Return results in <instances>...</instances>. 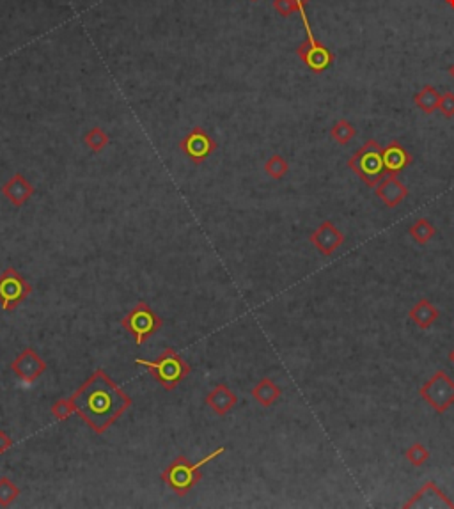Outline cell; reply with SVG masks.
<instances>
[{"mask_svg": "<svg viewBox=\"0 0 454 509\" xmlns=\"http://www.w3.org/2000/svg\"><path fill=\"white\" fill-rule=\"evenodd\" d=\"M70 398L75 405V414L98 435L105 433L133 403L130 394L103 369H96Z\"/></svg>", "mask_w": 454, "mask_h": 509, "instance_id": "obj_1", "label": "cell"}, {"mask_svg": "<svg viewBox=\"0 0 454 509\" xmlns=\"http://www.w3.org/2000/svg\"><path fill=\"white\" fill-rule=\"evenodd\" d=\"M225 451V447H217L213 453H209L206 458L199 460L197 463H192L186 456H178V458H174L169 465L163 469L162 472V481L172 490L174 494L178 495V497H185L188 494L190 490L195 488L199 483L202 481V467L208 465L209 462H213L217 456H220L222 453Z\"/></svg>", "mask_w": 454, "mask_h": 509, "instance_id": "obj_2", "label": "cell"}, {"mask_svg": "<svg viewBox=\"0 0 454 509\" xmlns=\"http://www.w3.org/2000/svg\"><path fill=\"white\" fill-rule=\"evenodd\" d=\"M135 364L146 367L147 373L153 376L154 382L159 383L163 391H174L192 371V367L172 348L163 350L156 360L135 359Z\"/></svg>", "mask_w": 454, "mask_h": 509, "instance_id": "obj_3", "label": "cell"}, {"mask_svg": "<svg viewBox=\"0 0 454 509\" xmlns=\"http://www.w3.org/2000/svg\"><path fill=\"white\" fill-rule=\"evenodd\" d=\"M383 147L376 143L375 138H369L352 156L348 158V167L353 174H357L360 181L369 188H375L383 178H385V165L382 156Z\"/></svg>", "mask_w": 454, "mask_h": 509, "instance_id": "obj_4", "label": "cell"}, {"mask_svg": "<svg viewBox=\"0 0 454 509\" xmlns=\"http://www.w3.org/2000/svg\"><path fill=\"white\" fill-rule=\"evenodd\" d=\"M121 327L133 336L137 346H143L163 327V320L146 302H138L127 316L121 318Z\"/></svg>", "mask_w": 454, "mask_h": 509, "instance_id": "obj_5", "label": "cell"}, {"mask_svg": "<svg viewBox=\"0 0 454 509\" xmlns=\"http://www.w3.org/2000/svg\"><path fill=\"white\" fill-rule=\"evenodd\" d=\"M298 15L302 16V22H304L307 38H305V41L300 45V47L296 48V56H298V59H300L302 63L314 73V75H321L323 72H327L332 64L336 63V56H334V51H332L330 48H327L321 41H318L316 38H314L305 11L298 13Z\"/></svg>", "mask_w": 454, "mask_h": 509, "instance_id": "obj_6", "label": "cell"}, {"mask_svg": "<svg viewBox=\"0 0 454 509\" xmlns=\"http://www.w3.org/2000/svg\"><path fill=\"white\" fill-rule=\"evenodd\" d=\"M419 396L428 403L437 414H446L454 405V380L446 371L433 373L423 387L419 389Z\"/></svg>", "mask_w": 454, "mask_h": 509, "instance_id": "obj_7", "label": "cell"}, {"mask_svg": "<svg viewBox=\"0 0 454 509\" xmlns=\"http://www.w3.org/2000/svg\"><path fill=\"white\" fill-rule=\"evenodd\" d=\"M31 293L32 286L15 266H8L0 273V307L6 312L16 311L22 302L27 300Z\"/></svg>", "mask_w": 454, "mask_h": 509, "instance_id": "obj_8", "label": "cell"}, {"mask_svg": "<svg viewBox=\"0 0 454 509\" xmlns=\"http://www.w3.org/2000/svg\"><path fill=\"white\" fill-rule=\"evenodd\" d=\"M217 147L218 144L215 143V138L201 127H194L179 140V150L195 165L204 162L209 154L217 151Z\"/></svg>", "mask_w": 454, "mask_h": 509, "instance_id": "obj_9", "label": "cell"}, {"mask_svg": "<svg viewBox=\"0 0 454 509\" xmlns=\"http://www.w3.org/2000/svg\"><path fill=\"white\" fill-rule=\"evenodd\" d=\"M48 366L40 353L34 348H25L22 350L16 359L11 362V371L15 373L16 378L25 383H34L38 378L47 373Z\"/></svg>", "mask_w": 454, "mask_h": 509, "instance_id": "obj_10", "label": "cell"}, {"mask_svg": "<svg viewBox=\"0 0 454 509\" xmlns=\"http://www.w3.org/2000/svg\"><path fill=\"white\" fill-rule=\"evenodd\" d=\"M405 509H454V501H451L435 481H428L421 486L417 494L412 495L403 504Z\"/></svg>", "mask_w": 454, "mask_h": 509, "instance_id": "obj_11", "label": "cell"}, {"mask_svg": "<svg viewBox=\"0 0 454 509\" xmlns=\"http://www.w3.org/2000/svg\"><path fill=\"white\" fill-rule=\"evenodd\" d=\"M309 240H311V243L316 247V250L321 254V256L328 257L344 243V234L337 229L334 222L325 220L321 222L320 227H316V231L311 234Z\"/></svg>", "mask_w": 454, "mask_h": 509, "instance_id": "obj_12", "label": "cell"}, {"mask_svg": "<svg viewBox=\"0 0 454 509\" xmlns=\"http://www.w3.org/2000/svg\"><path fill=\"white\" fill-rule=\"evenodd\" d=\"M376 197L387 206V208H398L399 204H403L408 199V188L407 185L399 181L398 176H389L383 178L378 185L375 186Z\"/></svg>", "mask_w": 454, "mask_h": 509, "instance_id": "obj_13", "label": "cell"}, {"mask_svg": "<svg viewBox=\"0 0 454 509\" xmlns=\"http://www.w3.org/2000/svg\"><path fill=\"white\" fill-rule=\"evenodd\" d=\"M34 192H36L34 186L31 185V181L22 172H15L11 179H8L2 185V195L16 208H22V206L27 204L29 199L34 195Z\"/></svg>", "mask_w": 454, "mask_h": 509, "instance_id": "obj_14", "label": "cell"}, {"mask_svg": "<svg viewBox=\"0 0 454 509\" xmlns=\"http://www.w3.org/2000/svg\"><path fill=\"white\" fill-rule=\"evenodd\" d=\"M382 156L383 165H385V170H387L389 176H398V174L403 172L414 162V158L408 153L407 147L401 143H398V140H391L387 146L383 147Z\"/></svg>", "mask_w": 454, "mask_h": 509, "instance_id": "obj_15", "label": "cell"}, {"mask_svg": "<svg viewBox=\"0 0 454 509\" xmlns=\"http://www.w3.org/2000/svg\"><path fill=\"white\" fill-rule=\"evenodd\" d=\"M204 403L217 415H227L238 405V396L225 383H218L208 392Z\"/></svg>", "mask_w": 454, "mask_h": 509, "instance_id": "obj_16", "label": "cell"}, {"mask_svg": "<svg viewBox=\"0 0 454 509\" xmlns=\"http://www.w3.org/2000/svg\"><path fill=\"white\" fill-rule=\"evenodd\" d=\"M250 396L263 408L273 407L282 396V389L272 378H261L250 391Z\"/></svg>", "mask_w": 454, "mask_h": 509, "instance_id": "obj_17", "label": "cell"}, {"mask_svg": "<svg viewBox=\"0 0 454 509\" xmlns=\"http://www.w3.org/2000/svg\"><path fill=\"white\" fill-rule=\"evenodd\" d=\"M439 309L435 307L433 302L428 300V298H421L414 307L408 311V318L417 325L421 330H426V328L433 327V323L439 320Z\"/></svg>", "mask_w": 454, "mask_h": 509, "instance_id": "obj_18", "label": "cell"}, {"mask_svg": "<svg viewBox=\"0 0 454 509\" xmlns=\"http://www.w3.org/2000/svg\"><path fill=\"white\" fill-rule=\"evenodd\" d=\"M415 107L419 111H423L424 114H433L435 111H439L440 103V92L435 89L433 86H424L417 95L414 96Z\"/></svg>", "mask_w": 454, "mask_h": 509, "instance_id": "obj_19", "label": "cell"}, {"mask_svg": "<svg viewBox=\"0 0 454 509\" xmlns=\"http://www.w3.org/2000/svg\"><path fill=\"white\" fill-rule=\"evenodd\" d=\"M408 234H410L412 240H414L415 243L426 245L435 238V234H437V227H435V225L431 224L428 218H417V220L410 225Z\"/></svg>", "mask_w": 454, "mask_h": 509, "instance_id": "obj_20", "label": "cell"}, {"mask_svg": "<svg viewBox=\"0 0 454 509\" xmlns=\"http://www.w3.org/2000/svg\"><path fill=\"white\" fill-rule=\"evenodd\" d=\"M357 128L348 119H339V121L330 128V138L339 146H346L355 138Z\"/></svg>", "mask_w": 454, "mask_h": 509, "instance_id": "obj_21", "label": "cell"}, {"mask_svg": "<svg viewBox=\"0 0 454 509\" xmlns=\"http://www.w3.org/2000/svg\"><path fill=\"white\" fill-rule=\"evenodd\" d=\"M289 170V163L288 160H286L282 154H272V156L268 158L265 162V172L268 174L270 178L275 179V181H279V179H282L288 174Z\"/></svg>", "mask_w": 454, "mask_h": 509, "instance_id": "obj_22", "label": "cell"}, {"mask_svg": "<svg viewBox=\"0 0 454 509\" xmlns=\"http://www.w3.org/2000/svg\"><path fill=\"white\" fill-rule=\"evenodd\" d=\"M22 490L16 483H13L8 476L0 478V508H8L16 499L20 497Z\"/></svg>", "mask_w": 454, "mask_h": 509, "instance_id": "obj_23", "label": "cell"}, {"mask_svg": "<svg viewBox=\"0 0 454 509\" xmlns=\"http://www.w3.org/2000/svg\"><path fill=\"white\" fill-rule=\"evenodd\" d=\"M430 456L431 453L421 442H414L410 447H408L407 453H405L407 462L410 463L412 467H415V469H421V467L426 465Z\"/></svg>", "mask_w": 454, "mask_h": 509, "instance_id": "obj_24", "label": "cell"}, {"mask_svg": "<svg viewBox=\"0 0 454 509\" xmlns=\"http://www.w3.org/2000/svg\"><path fill=\"white\" fill-rule=\"evenodd\" d=\"M108 140H111L108 135L105 134V130L99 127L91 128V130L86 134V137H83V143H86V146L89 147L92 153H99V151H103V147L107 146Z\"/></svg>", "mask_w": 454, "mask_h": 509, "instance_id": "obj_25", "label": "cell"}, {"mask_svg": "<svg viewBox=\"0 0 454 509\" xmlns=\"http://www.w3.org/2000/svg\"><path fill=\"white\" fill-rule=\"evenodd\" d=\"M311 0H273V9H275L282 18H288V16L295 15V13L305 11V6L309 4Z\"/></svg>", "mask_w": 454, "mask_h": 509, "instance_id": "obj_26", "label": "cell"}, {"mask_svg": "<svg viewBox=\"0 0 454 509\" xmlns=\"http://www.w3.org/2000/svg\"><path fill=\"white\" fill-rule=\"evenodd\" d=\"M51 414L57 421H66L75 414V405H73L72 398H60L51 405Z\"/></svg>", "mask_w": 454, "mask_h": 509, "instance_id": "obj_27", "label": "cell"}, {"mask_svg": "<svg viewBox=\"0 0 454 509\" xmlns=\"http://www.w3.org/2000/svg\"><path fill=\"white\" fill-rule=\"evenodd\" d=\"M439 111L446 119L454 118V92L447 91V92H444V95H440Z\"/></svg>", "mask_w": 454, "mask_h": 509, "instance_id": "obj_28", "label": "cell"}, {"mask_svg": "<svg viewBox=\"0 0 454 509\" xmlns=\"http://www.w3.org/2000/svg\"><path fill=\"white\" fill-rule=\"evenodd\" d=\"M13 444H15V440L4 430H0V454H4L6 451L11 449Z\"/></svg>", "mask_w": 454, "mask_h": 509, "instance_id": "obj_29", "label": "cell"}, {"mask_svg": "<svg viewBox=\"0 0 454 509\" xmlns=\"http://www.w3.org/2000/svg\"><path fill=\"white\" fill-rule=\"evenodd\" d=\"M449 362L454 366V348H453V350H451V353H449Z\"/></svg>", "mask_w": 454, "mask_h": 509, "instance_id": "obj_30", "label": "cell"}, {"mask_svg": "<svg viewBox=\"0 0 454 509\" xmlns=\"http://www.w3.org/2000/svg\"><path fill=\"white\" fill-rule=\"evenodd\" d=\"M449 75H451V79L454 80V64H451L449 66Z\"/></svg>", "mask_w": 454, "mask_h": 509, "instance_id": "obj_31", "label": "cell"}, {"mask_svg": "<svg viewBox=\"0 0 454 509\" xmlns=\"http://www.w3.org/2000/svg\"><path fill=\"white\" fill-rule=\"evenodd\" d=\"M444 2H446L451 9H454V0H444Z\"/></svg>", "mask_w": 454, "mask_h": 509, "instance_id": "obj_32", "label": "cell"}, {"mask_svg": "<svg viewBox=\"0 0 454 509\" xmlns=\"http://www.w3.org/2000/svg\"><path fill=\"white\" fill-rule=\"evenodd\" d=\"M250 2H257V0H250Z\"/></svg>", "mask_w": 454, "mask_h": 509, "instance_id": "obj_33", "label": "cell"}]
</instances>
